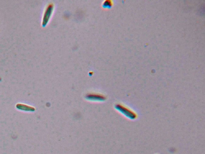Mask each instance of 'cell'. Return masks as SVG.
<instances>
[{"mask_svg": "<svg viewBox=\"0 0 205 154\" xmlns=\"http://www.w3.org/2000/svg\"><path fill=\"white\" fill-rule=\"evenodd\" d=\"M102 5L104 7H110L112 6V2L110 0H106L104 1Z\"/></svg>", "mask_w": 205, "mask_h": 154, "instance_id": "7a4b0ae2", "label": "cell"}, {"mask_svg": "<svg viewBox=\"0 0 205 154\" xmlns=\"http://www.w3.org/2000/svg\"><path fill=\"white\" fill-rule=\"evenodd\" d=\"M54 6L53 4H49L47 7L43 18V25H45L49 21L54 10Z\"/></svg>", "mask_w": 205, "mask_h": 154, "instance_id": "6da1fadb", "label": "cell"}]
</instances>
